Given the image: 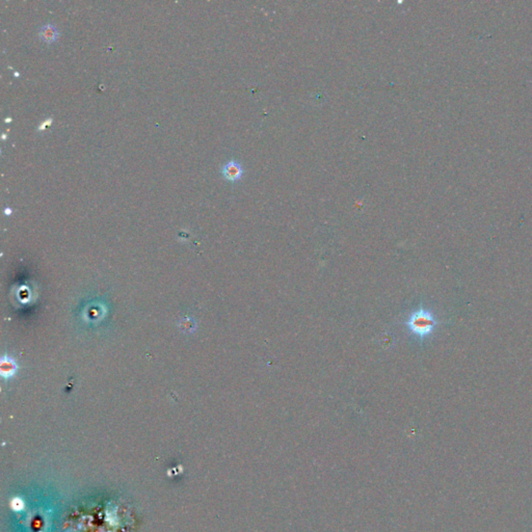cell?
Masks as SVG:
<instances>
[{
    "instance_id": "1",
    "label": "cell",
    "mask_w": 532,
    "mask_h": 532,
    "mask_svg": "<svg viewBox=\"0 0 532 532\" xmlns=\"http://www.w3.org/2000/svg\"><path fill=\"white\" fill-rule=\"evenodd\" d=\"M408 329L420 338L431 335L438 324L435 315L428 310L419 309L409 316L407 322Z\"/></svg>"
},
{
    "instance_id": "2",
    "label": "cell",
    "mask_w": 532,
    "mask_h": 532,
    "mask_svg": "<svg viewBox=\"0 0 532 532\" xmlns=\"http://www.w3.org/2000/svg\"><path fill=\"white\" fill-rule=\"evenodd\" d=\"M242 174H244V169L236 160H230L221 169V175L223 176V178L232 182L239 180L242 177Z\"/></svg>"
},
{
    "instance_id": "3",
    "label": "cell",
    "mask_w": 532,
    "mask_h": 532,
    "mask_svg": "<svg viewBox=\"0 0 532 532\" xmlns=\"http://www.w3.org/2000/svg\"><path fill=\"white\" fill-rule=\"evenodd\" d=\"M39 36L43 42L50 44L59 38V31L53 24H45L39 31Z\"/></svg>"
},
{
    "instance_id": "4",
    "label": "cell",
    "mask_w": 532,
    "mask_h": 532,
    "mask_svg": "<svg viewBox=\"0 0 532 532\" xmlns=\"http://www.w3.org/2000/svg\"><path fill=\"white\" fill-rule=\"evenodd\" d=\"M5 371L8 373V376H11L12 373L15 371L13 362H8V363H6L4 361L2 362V372H3V375H4Z\"/></svg>"
},
{
    "instance_id": "5",
    "label": "cell",
    "mask_w": 532,
    "mask_h": 532,
    "mask_svg": "<svg viewBox=\"0 0 532 532\" xmlns=\"http://www.w3.org/2000/svg\"><path fill=\"white\" fill-rule=\"evenodd\" d=\"M12 507H13L15 510L19 511V510H21V509L23 508V502H22L20 499H18V498H17V499H14V500L12 501Z\"/></svg>"
},
{
    "instance_id": "6",
    "label": "cell",
    "mask_w": 532,
    "mask_h": 532,
    "mask_svg": "<svg viewBox=\"0 0 532 532\" xmlns=\"http://www.w3.org/2000/svg\"><path fill=\"white\" fill-rule=\"evenodd\" d=\"M51 123H52V119H48V120H46V121H45V122H43V123L41 124V126H39V130H41V129H45V128H46V127H47V126L51 125Z\"/></svg>"
},
{
    "instance_id": "7",
    "label": "cell",
    "mask_w": 532,
    "mask_h": 532,
    "mask_svg": "<svg viewBox=\"0 0 532 532\" xmlns=\"http://www.w3.org/2000/svg\"><path fill=\"white\" fill-rule=\"evenodd\" d=\"M4 213L6 214V216H11V214H12V209H11V208H8V207H6V208L4 209Z\"/></svg>"
},
{
    "instance_id": "8",
    "label": "cell",
    "mask_w": 532,
    "mask_h": 532,
    "mask_svg": "<svg viewBox=\"0 0 532 532\" xmlns=\"http://www.w3.org/2000/svg\"><path fill=\"white\" fill-rule=\"evenodd\" d=\"M11 121H12V119H11V118H10V119H5V122H6V123H8V122H11Z\"/></svg>"
}]
</instances>
